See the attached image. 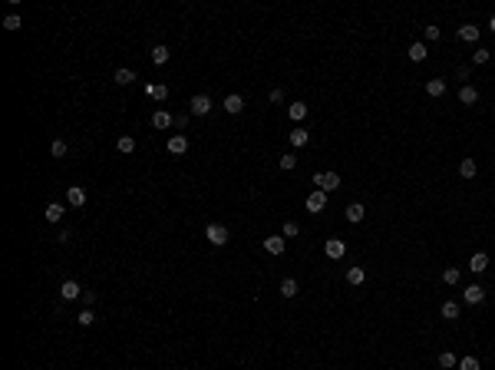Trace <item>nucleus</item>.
Returning <instances> with one entry per match:
<instances>
[{"mask_svg": "<svg viewBox=\"0 0 495 370\" xmlns=\"http://www.w3.org/2000/svg\"><path fill=\"white\" fill-rule=\"evenodd\" d=\"M221 106H225V113H228V116H238L241 109H245V100H241L238 93H228V96H225V103H221Z\"/></svg>", "mask_w": 495, "mask_h": 370, "instance_id": "6e6552de", "label": "nucleus"}, {"mask_svg": "<svg viewBox=\"0 0 495 370\" xmlns=\"http://www.w3.org/2000/svg\"><path fill=\"white\" fill-rule=\"evenodd\" d=\"M60 298L63 301H76V298H83V288L76 281H63L60 284Z\"/></svg>", "mask_w": 495, "mask_h": 370, "instance_id": "1a4fd4ad", "label": "nucleus"}, {"mask_svg": "<svg viewBox=\"0 0 495 370\" xmlns=\"http://www.w3.org/2000/svg\"><path fill=\"white\" fill-rule=\"evenodd\" d=\"M363 281H367V271H363V268H350V271H347V284H353V288H360Z\"/></svg>", "mask_w": 495, "mask_h": 370, "instance_id": "412c9836", "label": "nucleus"}, {"mask_svg": "<svg viewBox=\"0 0 495 370\" xmlns=\"http://www.w3.org/2000/svg\"><path fill=\"white\" fill-rule=\"evenodd\" d=\"M277 165H281L284 172H291V169L297 165V156H294V152H288V156H281V159H277Z\"/></svg>", "mask_w": 495, "mask_h": 370, "instance_id": "2f4dec72", "label": "nucleus"}, {"mask_svg": "<svg viewBox=\"0 0 495 370\" xmlns=\"http://www.w3.org/2000/svg\"><path fill=\"white\" fill-rule=\"evenodd\" d=\"M344 215H347V221H350V225H360V221H363V205H360V202H350Z\"/></svg>", "mask_w": 495, "mask_h": 370, "instance_id": "dca6fc26", "label": "nucleus"}, {"mask_svg": "<svg viewBox=\"0 0 495 370\" xmlns=\"http://www.w3.org/2000/svg\"><path fill=\"white\" fill-rule=\"evenodd\" d=\"M423 37H426V40H439V37H442V30H439V27H426V30H423Z\"/></svg>", "mask_w": 495, "mask_h": 370, "instance_id": "58836bf2", "label": "nucleus"}, {"mask_svg": "<svg viewBox=\"0 0 495 370\" xmlns=\"http://www.w3.org/2000/svg\"><path fill=\"white\" fill-rule=\"evenodd\" d=\"M462 301L465 304H482L485 301V288L482 284H469V288L462 291Z\"/></svg>", "mask_w": 495, "mask_h": 370, "instance_id": "423d86ee", "label": "nucleus"}, {"mask_svg": "<svg viewBox=\"0 0 495 370\" xmlns=\"http://www.w3.org/2000/svg\"><path fill=\"white\" fill-rule=\"evenodd\" d=\"M426 93L429 96H446V80H429L426 83Z\"/></svg>", "mask_w": 495, "mask_h": 370, "instance_id": "bb28decb", "label": "nucleus"}, {"mask_svg": "<svg viewBox=\"0 0 495 370\" xmlns=\"http://www.w3.org/2000/svg\"><path fill=\"white\" fill-rule=\"evenodd\" d=\"M442 317L446 320H459V304L456 301H442Z\"/></svg>", "mask_w": 495, "mask_h": 370, "instance_id": "cd10ccee", "label": "nucleus"}, {"mask_svg": "<svg viewBox=\"0 0 495 370\" xmlns=\"http://www.w3.org/2000/svg\"><path fill=\"white\" fill-rule=\"evenodd\" d=\"M297 232H301V225H297V221H284V238H294Z\"/></svg>", "mask_w": 495, "mask_h": 370, "instance_id": "4c0bfd02", "label": "nucleus"}, {"mask_svg": "<svg viewBox=\"0 0 495 370\" xmlns=\"http://www.w3.org/2000/svg\"><path fill=\"white\" fill-rule=\"evenodd\" d=\"M406 57H409V60H413V63H423V60H426V57H429V50H426V43H413V46H409V50H406Z\"/></svg>", "mask_w": 495, "mask_h": 370, "instance_id": "a211bd4d", "label": "nucleus"}, {"mask_svg": "<svg viewBox=\"0 0 495 370\" xmlns=\"http://www.w3.org/2000/svg\"><path fill=\"white\" fill-rule=\"evenodd\" d=\"M50 152H53V159H63V156H66L69 149H66V142H63V139H57V142H53V149H50Z\"/></svg>", "mask_w": 495, "mask_h": 370, "instance_id": "c9c22d12", "label": "nucleus"}, {"mask_svg": "<svg viewBox=\"0 0 495 370\" xmlns=\"http://www.w3.org/2000/svg\"><path fill=\"white\" fill-rule=\"evenodd\" d=\"M324 251H327V258L340 261V258L347 255V241H344V238H327V241H324Z\"/></svg>", "mask_w": 495, "mask_h": 370, "instance_id": "20e7f679", "label": "nucleus"}, {"mask_svg": "<svg viewBox=\"0 0 495 370\" xmlns=\"http://www.w3.org/2000/svg\"><path fill=\"white\" fill-rule=\"evenodd\" d=\"M459 370H482V367H479L476 357H462V360H459Z\"/></svg>", "mask_w": 495, "mask_h": 370, "instance_id": "e433bc0d", "label": "nucleus"}, {"mask_svg": "<svg viewBox=\"0 0 495 370\" xmlns=\"http://www.w3.org/2000/svg\"><path fill=\"white\" fill-rule=\"evenodd\" d=\"M271 103H284V89H271Z\"/></svg>", "mask_w": 495, "mask_h": 370, "instance_id": "a19ab883", "label": "nucleus"}, {"mask_svg": "<svg viewBox=\"0 0 495 370\" xmlns=\"http://www.w3.org/2000/svg\"><path fill=\"white\" fill-rule=\"evenodd\" d=\"M152 126H155V129H169V126H175V116L165 113V109H155V113H152Z\"/></svg>", "mask_w": 495, "mask_h": 370, "instance_id": "9b49d317", "label": "nucleus"}, {"mask_svg": "<svg viewBox=\"0 0 495 370\" xmlns=\"http://www.w3.org/2000/svg\"><path fill=\"white\" fill-rule=\"evenodd\" d=\"M288 116H291V119H294V122H301L304 116H307V103H291Z\"/></svg>", "mask_w": 495, "mask_h": 370, "instance_id": "b1692460", "label": "nucleus"}, {"mask_svg": "<svg viewBox=\"0 0 495 370\" xmlns=\"http://www.w3.org/2000/svg\"><path fill=\"white\" fill-rule=\"evenodd\" d=\"M113 80L119 83V86H129V83L136 80V73H132V69H125V66H122V69H116V73H113Z\"/></svg>", "mask_w": 495, "mask_h": 370, "instance_id": "a878e982", "label": "nucleus"}, {"mask_svg": "<svg viewBox=\"0 0 495 370\" xmlns=\"http://www.w3.org/2000/svg\"><path fill=\"white\" fill-rule=\"evenodd\" d=\"M63 215H66V208H63L60 202H53V205H46V221H63Z\"/></svg>", "mask_w": 495, "mask_h": 370, "instance_id": "5701e85b", "label": "nucleus"}, {"mask_svg": "<svg viewBox=\"0 0 495 370\" xmlns=\"http://www.w3.org/2000/svg\"><path fill=\"white\" fill-rule=\"evenodd\" d=\"M492 60V50H485V46H479L476 53H472V63H489Z\"/></svg>", "mask_w": 495, "mask_h": 370, "instance_id": "72a5a7b5", "label": "nucleus"}, {"mask_svg": "<svg viewBox=\"0 0 495 370\" xmlns=\"http://www.w3.org/2000/svg\"><path fill=\"white\" fill-rule=\"evenodd\" d=\"M188 113H192V116H208V113H212V96H208V93L192 96V103H188Z\"/></svg>", "mask_w": 495, "mask_h": 370, "instance_id": "f03ea898", "label": "nucleus"}, {"mask_svg": "<svg viewBox=\"0 0 495 370\" xmlns=\"http://www.w3.org/2000/svg\"><path fill=\"white\" fill-rule=\"evenodd\" d=\"M205 238L212 241L215 248H221V245H228V238H231V235H228L225 225H208V228H205Z\"/></svg>", "mask_w": 495, "mask_h": 370, "instance_id": "7ed1b4c3", "label": "nucleus"}, {"mask_svg": "<svg viewBox=\"0 0 495 370\" xmlns=\"http://www.w3.org/2000/svg\"><path fill=\"white\" fill-rule=\"evenodd\" d=\"M459 103H462V106H476V103H479V89L465 83V86L459 89Z\"/></svg>", "mask_w": 495, "mask_h": 370, "instance_id": "ddd939ff", "label": "nucleus"}, {"mask_svg": "<svg viewBox=\"0 0 495 370\" xmlns=\"http://www.w3.org/2000/svg\"><path fill=\"white\" fill-rule=\"evenodd\" d=\"M485 268H489V255H485V251H479V255H472V261H469V271H476V275H482Z\"/></svg>", "mask_w": 495, "mask_h": 370, "instance_id": "f3484780", "label": "nucleus"}, {"mask_svg": "<svg viewBox=\"0 0 495 370\" xmlns=\"http://www.w3.org/2000/svg\"><path fill=\"white\" fill-rule=\"evenodd\" d=\"M281 294L284 298H297V281H294V278H284V281H281Z\"/></svg>", "mask_w": 495, "mask_h": 370, "instance_id": "c85d7f7f", "label": "nucleus"}, {"mask_svg": "<svg viewBox=\"0 0 495 370\" xmlns=\"http://www.w3.org/2000/svg\"><path fill=\"white\" fill-rule=\"evenodd\" d=\"M489 30L495 33V13H492V20H489Z\"/></svg>", "mask_w": 495, "mask_h": 370, "instance_id": "37998d69", "label": "nucleus"}, {"mask_svg": "<svg viewBox=\"0 0 495 370\" xmlns=\"http://www.w3.org/2000/svg\"><path fill=\"white\" fill-rule=\"evenodd\" d=\"M439 370H446V367H439Z\"/></svg>", "mask_w": 495, "mask_h": 370, "instance_id": "c03bdc74", "label": "nucleus"}, {"mask_svg": "<svg viewBox=\"0 0 495 370\" xmlns=\"http://www.w3.org/2000/svg\"><path fill=\"white\" fill-rule=\"evenodd\" d=\"M116 149H119L122 156H132V152H136V139H132V136H119V142H116Z\"/></svg>", "mask_w": 495, "mask_h": 370, "instance_id": "4be33fe9", "label": "nucleus"}, {"mask_svg": "<svg viewBox=\"0 0 495 370\" xmlns=\"http://www.w3.org/2000/svg\"><path fill=\"white\" fill-rule=\"evenodd\" d=\"M264 251L268 255H284V235H268L264 238Z\"/></svg>", "mask_w": 495, "mask_h": 370, "instance_id": "f8f14e48", "label": "nucleus"}, {"mask_svg": "<svg viewBox=\"0 0 495 370\" xmlns=\"http://www.w3.org/2000/svg\"><path fill=\"white\" fill-rule=\"evenodd\" d=\"M459 278H462V271H459V268H446L442 271V284H459Z\"/></svg>", "mask_w": 495, "mask_h": 370, "instance_id": "7c9ffc66", "label": "nucleus"}, {"mask_svg": "<svg viewBox=\"0 0 495 370\" xmlns=\"http://www.w3.org/2000/svg\"><path fill=\"white\" fill-rule=\"evenodd\" d=\"M476 172H479L476 159H462V162H459V176L462 179H476Z\"/></svg>", "mask_w": 495, "mask_h": 370, "instance_id": "aec40b11", "label": "nucleus"}, {"mask_svg": "<svg viewBox=\"0 0 495 370\" xmlns=\"http://www.w3.org/2000/svg\"><path fill=\"white\" fill-rule=\"evenodd\" d=\"M169 57H172V53H169V46H162V43H159V46H152V63H159V66H162V63H169Z\"/></svg>", "mask_w": 495, "mask_h": 370, "instance_id": "393cba45", "label": "nucleus"}, {"mask_svg": "<svg viewBox=\"0 0 495 370\" xmlns=\"http://www.w3.org/2000/svg\"><path fill=\"white\" fill-rule=\"evenodd\" d=\"M169 152H172V156H185V152H188V139L182 136V132L169 139Z\"/></svg>", "mask_w": 495, "mask_h": 370, "instance_id": "2eb2a0df", "label": "nucleus"}, {"mask_svg": "<svg viewBox=\"0 0 495 370\" xmlns=\"http://www.w3.org/2000/svg\"><path fill=\"white\" fill-rule=\"evenodd\" d=\"M456 37L465 40V43H476V40H479V27H476V23H462V27L456 30Z\"/></svg>", "mask_w": 495, "mask_h": 370, "instance_id": "4468645a", "label": "nucleus"}, {"mask_svg": "<svg viewBox=\"0 0 495 370\" xmlns=\"http://www.w3.org/2000/svg\"><path fill=\"white\" fill-rule=\"evenodd\" d=\"M310 142V132L307 129H301V126H297V129H291V145H297V149H301V145H307Z\"/></svg>", "mask_w": 495, "mask_h": 370, "instance_id": "6ab92c4d", "label": "nucleus"}, {"mask_svg": "<svg viewBox=\"0 0 495 370\" xmlns=\"http://www.w3.org/2000/svg\"><path fill=\"white\" fill-rule=\"evenodd\" d=\"M83 304H86V308H93V304H96V294H93V291H86V294H83Z\"/></svg>", "mask_w": 495, "mask_h": 370, "instance_id": "79ce46f5", "label": "nucleus"}, {"mask_svg": "<svg viewBox=\"0 0 495 370\" xmlns=\"http://www.w3.org/2000/svg\"><path fill=\"white\" fill-rule=\"evenodd\" d=\"M66 202H69L73 208L86 205V188H80V185H69V188H66Z\"/></svg>", "mask_w": 495, "mask_h": 370, "instance_id": "9d476101", "label": "nucleus"}, {"mask_svg": "<svg viewBox=\"0 0 495 370\" xmlns=\"http://www.w3.org/2000/svg\"><path fill=\"white\" fill-rule=\"evenodd\" d=\"M145 96L155 100V103H162V100H169V86H165V83H145Z\"/></svg>", "mask_w": 495, "mask_h": 370, "instance_id": "0eeeda50", "label": "nucleus"}, {"mask_svg": "<svg viewBox=\"0 0 495 370\" xmlns=\"http://www.w3.org/2000/svg\"><path fill=\"white\" fill-rule=\"evenodd\" d=\"M4 30H20V17H17V13H10V17H4Z\"/></svg>", "mask_w": 495, "mask_h": 370, "instance_id": "f704fd0d", "label": "nucleus"}, {"mask_svg": "<svg viewBox=\"0 0 495 370\" xmlns=\"http://www.w3.org/2000/svg\"><path fill=\"white\" fill-rule=\"evenodd\" d=\"M439 367H446V370L459 367V357H456V354H449V351H442V354H439Z\"/></svg>", "mask_w": 495, "mask_h": 370, "instance_id": "c756f323", "label": "nucleus"}, {"mask_svg": "<svg viewBox=\"0 0 495 370\" xmlns=\"http://www.w3.org/2000/svg\"><path fill=\"white\" fill-rule=\"evenodd\" d=\"M76 320H80V324H83V327H89V324H93V320H96V314H93V308H83L80 314H76Z\"/></svg>", "mask_w": 495, "mask_h": 370, "instance_id": "473e14b6", "label": "nucleus"}, {"mask_svg": "<svg viewBox=\"0 0 495 370\" xmlns=\"http://www.w3.org/2000/svg\"><path fill=\"white\" fill-rule=\"evenodd\" d=\"M188 119H192V113H178V116H175V126H178V129H185Z\"/></svg>", "mask_w": 495, "mask_h": 370, "instance_id": "ea45409f", "label": "nucleus"}, {"mask_svg": "<svg viewBox=\"0 0 495 370\" xmlns=\"http://www.w3.org/2000/svg\"><path fill=\"white\" fill-rule=\"evenodd\" d=\"M314 185H317L320 192L330 195V192L340 188V176H337V172H317V176H314Z\"/></svg>", "mask_w": 495, "mask_h": 370, "instance_id": "f257e3e1", "label": "nucleus"}, {"mask_svg": "<svg viewBox=\"0 0 495 370\" xmlns=\"http://www.w3.org/2000/svg\"><path fill=\"white\" fill-rule=\"evenodd\" d=\"M304 205H307V212H314V215L324 212V208H327V192H320V188H317V192H310Z\"/></svg>", "mask_w": 495, "mask_h": 370, "instance_id": "39448f33", "label": "nucleus"}]
</instances>
